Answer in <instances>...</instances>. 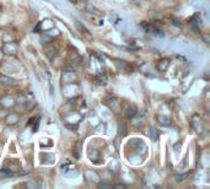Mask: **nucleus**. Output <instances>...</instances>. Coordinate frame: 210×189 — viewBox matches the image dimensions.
Here are the masks:
<instances>
[{"mask_svg":"<svg viewBox=\"0 0 210 189\" xmlns=\"http://www.w3.org/2000/svg\"><path fill=\"white\" fill-rule=\"evenodd\" d=\"M75 26L78 27V29H79L80 31H84V32H85V33H87V32H89V31H87V29H86V27L84 26V25H81V24L79 22V21H76V22H75Z\"/></svg>","mask_w":210,"mask_h":189,"instance_id":"obj_5","label":"nucleus"},{"mask_svg":"<svg viewBox=\"0 0 210 189\" xmlns=\"http://www.w3.org/2000/svg\"><path fill=\"white\" fill-rule=\"evenodd\" d=\"M99 187L102 188V189H103V188H112V184H111V183H104V182H103V183H100V184H99Z\"/></svg>","mask_w":210,"mask_h":189,"instance_id":"obj_7","label":"nucleus"},{"mask_svg":"<svg viewBox=\"0 0 210 189\" xmlns=\"http://www.w3.org/2000/svg\"><path fill=\"white\" fill-rule=\"evenodd\" d=\"M124 187H125L124 184H117L116 185V188H124Z\"/></svg>","mask_w":210,"mask_h":189,"instance_id":"obj_9","label":"nucleus"},{"mask_svg":"<svg viewBox=\"0 0 210 189\" xmlns=\"http://www.w3.org/2000/svg\"><path fill=\"white\" fill-rule=\"evenodd\" d=\"M38 124H39V117H37V118H36V124H34L33 131H37V130H38Z\"/></svg>","mask_w":210,"mask_h":189,"instance_id":"obj_8","label":"nucleus"},{"mask_svg":"<svg viewBox=\"0 0 210 189\" xmlns=\"http://www.w3.org/2000/svg\"><path fill=\"white\" fill-rule=\"evenodd\" d=\"M86 11L90 12V14H92V15H96V16H99L101 15V11L99 9H96L94 5H91V4H87L86 5Z\"/></svg>","mask_w":210,"mask_h":189,"instance_id":"obj_1","label":"nucleus"},{"mask_svg":"<svg viewBox=\"0 0 210 189\" xmlns=\"http://www.w3.org/2000/svg\"><path fill=\"white\" fill-rule=\"evenodd\" d=\"M159 136H160V131L156 128L151 127L150 128V138H151V140H152V141H157Z\"/></svg>","mask_w":210,"mask_h":189,"instance_id":"obj_2","label":"nucleus"},{"mask_svg":"<svg viewBox=\"0 0 210 189\" xmlns=\"http://www.w3.org/2000/svg\"><path fill=\"white\" fill-rule=\"evenodd\" d=\"M188 176H189V173H183V174H177V176H176V180L177 182H182V180H184Z\"/></svg>","mask_w":210,"mask_h":189,"instance_id":"obj_4","label":"nucleus"},{"mask_svg":"<svg viewBox=\"0 0 210 189\" xmlns=\"http://www.w3.org/2000/svg\"><path fill=\"white\" fill-rule=\"evenodd\" d=\"M0 81H1L3 83H5V85H9V86H14V85H15L14 80L10 79V78H8V76H4V78H1V79H0Z\"/></svg>","mask_w":210,"mask_h":189,"instance_id":"obj_3","label":"nucleus"},{"mask_svg":"<svg viewBox=\"0 0 210 189\" xmlns=\"http://www.w3.org/2000/svg\"><path fill=\"white\" fill-rule=\"evenodd\" d=\"M136 114V111H135V108H129L128 109V113H127V116L130 118V117H134Z\"/></svg>","mask_w":210,"mask_h":189,"instance_id":"obj_6","label":"nucleus"}]
</instances>
